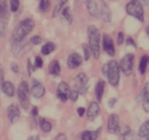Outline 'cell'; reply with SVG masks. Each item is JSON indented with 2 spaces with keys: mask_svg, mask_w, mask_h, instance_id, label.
<instances>
[{
  "mask_svg": "<svg viewBox=\"0 0 149 140\" xmlns=\"http://www.w3.org/2000/svg\"><path fill=\"white\" fill-rule=\"evenodd\" d=\"M35 27V22L31 18H26L18 23L11 35L13 42H20L25 38V36L30 34Z\"/></svg>",
  "mask_w": 149,
  "mask_h": 140,
  "instance_id": "1",
  "label": "cell"
},
{
  "mask_svg": "<svg viewBox=\"0 0 149 140\" xmlns=\"http://www.w3.org/2000/svg\"><path fill=\"white\" fill-rule=\"evenodd\" d=\"M102 74L108 79L111 86L116 87L120 80V68L118 63L115 60L109 61L102 66Z\"/></svg>",
  "mask_w": 149,
  "mask_h": 140,
  "instance_id": "2",
  "label": "cell"
},
{
  "mask_svg": "<svg viewBox=\"0 0 149 140\" xmlns=\"http://www.w3.org/2000/svg\"><path fill=\"white\" fill-rule=\"evenodd\" d=\"M88 47L91 52L94 59H99L101 50H100V32L95 25H90L88 27Z\"/></svg>",
  "mask_w": 149,
  "mask_h": 140,
  "instance_id": "3",
  "label": "cell"
},
{
  "mask_svg": "<svg viewBox=\"0 0 149 140\" xmlns=\"http://www.w3.org/2000/svg\"><path fill=\"white\" fill-rule=\"evenodd\" d=\"M126 12L140 22L144 21V11L140 0H130L126 6Z\"/></svg>",
  "mask_w": 149,
  "mask_h": 140,
  "instance_id": "4",
  "label": "cell"
},
{
  "mask_svg": "<svg viewBox=\"0 0 149 140\" xmlns=\"http://www.w3.org/2000/svg\"><path fill=\"white\" fill-rule=\"evenodd\" d=\"M18 99L23 109H27L30 106V88L27 81L22 80L17 90Z\"/></svg>",
  "mask_w": 149,
  "mask_h": 140,
  "instance_id": "5",
  "label": "cell"
},
{
  "mask_svg": "<svg viewBox=\"0 0 149 140\" xmlns=\"http://www.w3.org/2000/svg\"><path fill=\"white\" fill-rule=\"evenodd\" d=\"M133 62H134V54L128 53L120 60V63L118 64L120 71H122L125 76H130L132 74L133 70Z\"/></svg>",
  "mask_w": 149,
  "mask_h": 140,
  "instance_id": "6",
  "label": "cell"
},
{
  "mask_svg": "<svg viewBox=\"0 0 149 140\" xmlns=\"http://www.w3.org/2000/svg\"><path fill=\"white\" fill-rule=\"evenodd\" d=\"M74 82H76L77 90L79 94H85L88 91V78L85 73H79L74 78Z\"/></svg>",
  "mask_w": 149,
  "mask_h": 140,
  "instance_id": "7",
  "label": "cell"
},
{
  "mask_svg": "<svg viewBox=\"0 0 149 140\" xmlns=\"http://www.w3.org/2000/svg\"><path fill=\"white\" fill-rule=\"evenodd\" d=\"M70 93H71V89L69 85L64 81H62L59 83L57 88V97L61 102H66L69 99Z\"/></svg>",
  "mask_w": 149,
  "mask_h": 140,
  "instance_id": "8",
  "label": "cell"
},
{
  "mask_svg": "<svg viewBox=\"0 0 149 140\" xmlns=\"http://www.w3.org/2000/svg\"><path fill=\"white\" fill-rule=\"evenodd\" d=\"M107 130L110 134H116L120 132L119 117L116 114H111L107 120Z\"/></svg>",
  "mask_w": 149,
  "mask_h": 140,
  "instance_id": "9",
  "label": "cell"
},
{
  "mask_svg": "<svg viewBox=\"0 0 149 140\" xmlns=\"http://www.w3.org/2000/svg\"><path fill=\"white\" fill-rule=\"evenodd\" d=\"M20 117H21V111L19 105L16 104V103H13V104L9 105L8 107V119L9 120V123L11 124L18 123V120H20Z\"/></svg>",
  "mask_w": 149,
  "mask_h": 140,
  "instance_id": "10",
  "label": "cell"
},
{
  "mask_svg": "<svg viewBox=\"0 0 149 140\" xmlns=\"http://www.w3.org/2000/svg\"><path fill=\"white\" fill-rule=\"evenodd\" d=\"M102 49L109 56H112V57L115 56L116 50L114 41L112 39V37L107 34H104L102 36Z\"/></svg>",
  "mask_w": 149,
  "mask_h": 140,
  "instance_id": "11",
  "label": "cell"
},
{
  "mask_svg": "<svg viewBox=\"0 0 149 140\" xmlns=\"http://www.w3.org/2000/svg\"><path fill=\"white\" fill-rule=\"evenodd\" d=\"M46 89L43 86V84H41L36 79L33 80V86L30 90V93L32 96H34L35 98H41L45 95Z\"/></svg>",
  "mask_w": 149,
  "mask_h": 140,
  "instance_id": "12",
  "label": "cell"
},
{
  "mask_svg": "<svg viewBox=\"0 0 149 140\" xmlns=\"http://www.w3.org/2000/svg\"><path fill=\"white\" fill-rule=\"evenodd\" d=\"M82 63H83L82 56L77 52L71 53L67 58V65L70 69L77 68L82 64Z\"/></svg>",
  "mask_w": 149,
  "mask_h": 140,
  "instance_id": "13",
  "label": "cell"
},
{
  "mask_svg": "<svg viewBox=\"0 0 149 140\" xmlns=\"http://www.w3.org/2000/svg\"><path fill=\"white\" fill-rule=\"evenodd\" d=\"M149 90H148V83L144 84L143 88L141 90V92H140V99H141L142 102V106L144 110V112L148 113L149 112Z\"/></svg>",
  "mask_w": 149,
  "mask_h": 140,
  "instance_id": "14",
  "label": "cell"
},
{
  "mask_svg": "<svg viewBox=\"0 0 149 140\" xmlns=\"http://www.w3.org/2000/svg\"><path fill=\"white\" fill-rule=\"evenodd\" d=\"M100 114V106L97 102H91L87 110V117L88 120H94Z\"/></svg>",
  "mask_w": 149,
  "mask_h": 140,
  "instance_id": "15",
  "label": "cell"
},
{
  "mask_svg": "<svg viewBox=\"0 0 149 140\" xmlns=\"http://www.w3.org/2000/svg\"><path fill=\"white\" fill-rule=\"evenodd\" d=\"M99 13L101 14V17L102 19V21H104L105 22H109L112 20V12L110 10L109 6L107 5L106 2L102 1L101 3V8L99 9Z\"/></svg>",
  "mask_w": 149,
  "mask_h": 140,
  "instance_id": "16",
  "label": "cell"
},
{
  "mask_svg": "<svg viewBox=\"0 0 149 140\" xmlns=\"http://www.w3.org/2000/svg\"><path fill=\"white\" fill-rule=\"evenodd\" d=\"M1 89L8 97H13L15 95V87L11 81H4L1 85Z\"/></svg>",
  "mask_w": 149,
  "mask_h": 140,
  "instance_id": "17",
  "label": "cell"
},
{
  "mask_svg": "<svg viewBox=\"0 0 149 140\" xmlns=\"http://www.w3.org/2000/svg\"><path fill=\"white\" fill-rule=\"evenodd\" d=\"M8 12L0 15V37H4L8 30Z\"/></svg>",
  "mask_w": 149,
  "mask_h": 140,
  "instance_id": "18",
  "label": "cell"
},
{
  "mask_svg": "<svg viewBox=\"0 0 149 140\" xmlns=\"http://www.w3.org/2000/svg\"><path fill=\"white\" fill-rule=\"evenodd\" d=\"M104 88H105V81L100 79L99 81L96 83L95 86V96L98 102H101L102 99V96H104Z\"/></svg>",
  "mask_w": 149,
  "mask_h": 140,
  "instance_id": "19",
  "label": "cell"
},
{
  "mask_svg": "<svg viewBox=\"0 0 149 140\" xmlns=\"http://www.w3.org/2000/svg\"><path fill=\"white\" fill-rule=\"evenodd\" d=\"M101 132V128L95 131L86 130L81 134V140H97L99 134Z\"/></svg>",
  "mask_w": 149,
  "mask_h": 140,
  "instance_id": "20",
  "label": "cell"
},
{
  "mask_svg": "<svg viewBox=\"0 0 149 140\" xmlns=\"http://www.w3.org/2000/svg\"><path fill=\"white\" fill-rule=\"evenodd\" d=\"M87 9L90 15L92 17H97L99 15V8L94 0H87Z\"/></svg>",
  "mask_w": 149,
  "mask_h": 140,
  "instance_id": "21",
  "label": "cell"
},
{
  "mask_svg": "<svg viewBox=\"0 0 149 140\" xmlns=\"http://www.w3.org/2000/svg\"><path fill=\"white\" fill-rule=\"evenodd\" d=\"M49 72L51 76L58 77L61 74V65L57 60L52 61L49 65Z\"/></svg>",
  "mask_w": 149,
  "mask_h": 140,
  "instance_id": "22",
  "label": "cell"
},
{
  "mask_svg": "<svg viewBox=\"0 0 149 140\" xmlns=\"http://www.w3.org/2000/svg\"><path fill=\"white\" fill-rule=\"evenodd\" d=\"M148 62H149V57L146 54L143 55L141 57V59H140V61H139V72L141 75H143L144 73H146Z\"/></svg>",
  "mask_w": 149,
  "mask_h": 140,
  "instance_id": "23",
  "label": "cell"
},
{
  "mask_svg": "<svg viewBox=\"0 0 149 140\" xmlns=\"http://www.w3.org/2000/svg\"><path fill=\"white\" fill-rule=\"evenodd\" d=\"M149 134V121L146 120L144 123L140 126L138 130V137L139 138H144Z\"/></svg>",
  "mask_w": 149,
  "mask_h": 140,
  "instance_id": "24",
  "label": "cell"
},
{
  "mask_svg": "<svg viewBox=\"0 0 149 140\" xmlns=\"http://www.w3.org/2000/svg\"><path fill=\"white\" fill-rule=\"evenodd\" d=\"M38 123H39V126L41 130L43 131L45 133H49L51 130H52V125L49 123L48 120H46L43 117H40L39 120H38Z\"/></svg>",
  "mask_w": 149,
  "mask_h": 140,
  "instance_id": "25",
  "label": "cell"
},
{
  "mask_svg": "<svg viewBox=\"0 0 149 140\" xmlns=\"http://www.w3.org/2000/svg\"><path fill=\"white\" fill-rule=\"evenodd\" d=\"M55 50V44L52 42H47V43L42 47L41 53L43 55H49Z\"/></svg>",
  "mask_w": 149,
  "mask_h": 140,
  "instance_id": "26",
  "label": "cell"
},
{
  "mask_svg": "<svg viewBox=\"0 0 149 140\" xmlns=\"http://www.w3.org/2000/svg\"><path fill=\"white\" fill-rule=\"evenodd\" d=\"M67 1H68V0H59L57 5H56L55 8H54V10H53V13H52V17L53 18L60 15V12H61V10H62L63 7L65 5V3H67Z\"/></svg>",
  "mask_w": 149,
  "mask_h": 140,
  "instance_id": "27",
  "label": "cell"
},
{
  "mask_svg": "<svg viewBox=\"0 0 149 140\" xmlns=\"http://www.w3.org/2000/svg\"><path fill=\"white\" fill-rule=\"evenodd\" d=\"M22 41H20V42H13L12 44V48H11V50L14 54H20L22 52V50L23 49V47H24L25 44H22Z\"/></svg>",
  "mask_w": 149,
  "mask_h": 140,
  "instance_id": "28",
  "label": "cell"
},
{
  "mask_svg": "<svg viewBox=\"0 0 149 140\" xmlns=\"http://www.w3.org/2000/svg\"><path fill=\"white\" fill-rule=\"evenodd\" d=\"M61 15H62V17L68 23H71L72 22L73 19H72V15H71V12H70V8H64L63 10H62V12H61Z\"/></svg>",
  "mask_w": 149,
  "mask_h": 140,
  "instance_id": "29",
  "label": "cell"
},
{
  "mask_svg": "<svg viewBox=\"0 0 149 140\" xmlns=\"http://www.w3.org/2000/svg\"><path fill=\"white\" fill-rule=\"evenodd\" d=\"M50 8V0H40L39 9L42 12H48Z\"/></svg>",
  "mask_w": 149,
  "mask_h": 140,
  "instance_id": "30",
  "label": "cell"
},
{
  "mask_svg": "<svg viewBox=\"0 0 149 140\" xmlns=\"http://www.w3.org/2000/svg\"><path fill=\"white\" fill-rule=\"evenodd\" d=\"M122 140H139V137H138V135H136L130 130H129L128 132H126L124 134Z\"/></svg>",
  "mask_w": 149,
  "mask_h": 140,
  "instance_id": "31",
  "label": "cell"
},
{
  "mask_svg": "<svg viewBox=\"0 0 149 140\" xmlns=\"http://www.w3.org/2000/svg\"><path fill=\"white\" fill-rule=\"evenodd\" d=\"M82 50H83V52H84V59H85L86 61H88V59H90L91 54L90 47H88V45L87 43H83L82 44Z\"/></svg>",
  "mask_w": 149,
  "mask_h": 140,
  "instance_id": "32",
  "label": "cell"
},
{
  "mask_svg": "<svg viewBox=\"0 0 149 140\" xmlns=\"http://www.w3.org/2000/svg\"><path fill=\"white\" fill-rule=\"evenodd\" d=\"M9 4H10V10L12 12L18 11L20 8V0H9Z\"/></svg>",
  "mask_w": 149,
  "mask_h": 140,
  "instance_id": "33",
  "label": "cell"
},
{
  "mask_svg": "<svg viewBox=\"0 0 149 140\" xmlns=\"http://www.w3.org/2000/svg\"><path fill=\"white\" fill-rule=\"evenodd\" d=\"M8 13V4L7 0H0V15Z\"/></svg>",
  "mask_w": 149,
  "mask_h": 140,
  "instance_id": "34",
  "label": "cell"
},
{
  "mask_svg": "<svg viewBox=\"0 0 149 140\" xmlns=\"http://www.w3.org/2000/svg\"><path fill=\"white\" fill-rule=\"evenodd\" d=\"M30 42L34 45H39L42 43V37L40 36H34L31 37Z\"/></svg>",
  "mask_w": 149,
  "mask_h": 140,
  "instance_id": "35",
  "label": "cell"
},
{
  "mask_svg": "<svg viewBox=\"0 0 149 140\" xmlns=\"http://www.w3.org/2000/svg\"><path fill=\"white\" fill-rule=\"evenodd\" d=\"M43 66V60L40 56H36L35 58V68H41Z\"/></svg>",
  "mask_w": 149,
  "mask_h": 140,
  "instance_id": "36",
  "label": "cell"
},
{
  "mask_svg": "<svg viewBox=\"0 0 149 140\" xmlns=\"http://www.w3.org/2000/svg\"><path fill=\"white\" fill-rule=\"evenodd\" d=\"M78 96H79V93L77 91L74 90V91H71V93H70V96L69 98L71 99L73 102H77V100L78 99Z\"/></svg>",
  "mask_w": 149,
  "mask_h": 140,
  "instance_id": "37",
  "label": "cell"
},
{
  "mask_svg": "<svg viewBox=\"0 0 149 140\" xmlns=\"http://www.w3.org/2000/svg\"><path fill=\"white\" fill-rule=\"evenodd\" d=\"M27 68H28V74H29V76H31L33 72L35 71V66H33L30 59H28V61H27Z\"/></svg>",
  "mask_w": 149,
  "mask_h": 140,
  "instance_id": "38",
  "label": "cell"
},
{
  "mask_svg": "<svg viewBox=\"0 0 149 140\" xmlns=\"http://www.w3.org/2000/svg\"><path fill=\"white\" fill-rule=\"evenodd\" d=\"M125 38H124V35L122 32H118V37H116V42H118V45H122L124 42Z\"/></svg>",
  "mask_w": 149,
  "mask_h": 140,
  "instance_id": "39",
  "label": "cell"
},
{
  "mask_svg": "<svg viewBox=\"0 0 149 140\" xmlns=\"http://www.w3.org/2000/svg\"><path fill=\"white\" fill-rule=\"evenodd\" d=\"M126 44L128 46H132L133 48H136V43H135V41L132 38V37H128L127 40H126Z\"/></svg>",
  "mask_w": 149,
  "mask_h": 140,
  "instance_id": "40",
  "label": "cell"
},
{
  "mask_svg": "<svg viewBox=\"0 0 149 140\" xmlns=\"http://www.w3.org/2000/svg\"><path fill=\"white\" fill-rule=\"evenodd\" d=\"M31 116L32 117H36L37 115H38V108H37V106H34L32 107V109H31Z\"/></svg>",
  "mask_w": 149,
  "mask_h": 140,
  "instance_id": "41",
  "label": "cell"
},
{
  "mask_svg": "<svg viewBox=\"0 0 149 140\" xmlns=\"http://www.w3.org/2000/svg\"><path fill=\"white\" fill-rule=\"evenodd\" d=\"M77 115L79 117H83L84 114H85V112H86V109H85V107L80 106V107H78V108L77 109Z\"/></svg>",
  "mask_w": 149,
  "mask_h": 140,
  "instance_id": "42",
  "label": "cell"
},
{
  "mask_svg": "<svg viewBox=\"0 0 149 140\" xmlns=\"http://www.w3.org/2000/svg\"><path fill=\"white\" fill-rule=\"evenodd\" d=\"M55 140H67V137H66V134H63L61 133L59 134H57L55 136Z\"/></svg>",
  "mask_w": 149,
  "mask_h": 140,
  "instance_id": "43",
  "label": "cell"
},
{
  "mask_svg": "<svg viewBox=\"0 0 149 140\" xmlns=\"http://www.w3.org/2000/svg\"><path fill=\"white\" fill-rule=\"evenodd\" d=\"M10 69L12 70L13 73H18L19 72V65L16 63H11V64H10Z\"/></svg>",
  "mask_w": 149,
  "mask_h": 140,
  "instance_id": "44",
  "label": "cell"
},
{
  "mask_svg": "<svg viewBox=\"0 0 149 140\" xmlns=\"http://www.w3.org/2000/svg\"><path fill=\"white\" fill-rule=\"evenodd\" d=\"M116 103V98H115V97L110 98V99L108 100V106L112 108V107H114V106H115Z\"/></svg>",
  "mask_w": 149,
  "mask_h": 140,
  "instance_id": "45",
  "label": "cell"
},
{
  "mask_svg": "<svg viewBox=\"0 0 149 140\" xmlns=\"http://www.w3.org/2000/svg\"><path fill=\"white\" fill-rule=\"evenodd\" d=\"M4 72H3V68L2 66L0 65V87H1L2 83L4 82Z\"/></svg>",
  "mask_w": 149,
  "mask_h": 140,
  "instance_id": "46",
  "label": "cell"
},
{
  "mask_svg": "<svg viewBox=\"0 0 149 140\" xmlns=\"http://www.w3.org/2000/svg\"><path fill=\"white\" fill-rule=\"evenodd\" d=\"M27 140H40L39 139V136H38V135H31V136L30 137H28V139Z\"/></svg>",
  "mask_w": 149,
  "mask_h": 140,
  "instance_id": "47",
  "label": "cell"
},
{
  "mask_svg": "<svg viewBox=\"0 0 149 140\" xmlns=\"http://www.w3.org/2000/svg\"><path fill=\"white\" fill-rule=\"evenodd\" d=\"M144 138H146V140H149V135H147V136L144 137Z\"/></svg>",
  "mask_w": 149,
  "mask_h": 140,
  "instance_id": "48",
  "label": "cell"
}]
</instances>
